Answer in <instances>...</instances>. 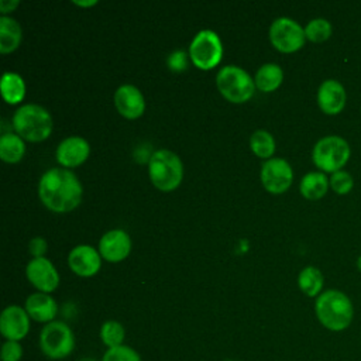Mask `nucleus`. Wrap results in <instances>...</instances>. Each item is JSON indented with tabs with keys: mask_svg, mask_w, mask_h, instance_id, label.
Masks as SVG:
<instances>
[{
	"mask_svg": "<svg viewBox=\"0 0 361 361\" xmlns=\"http://www.w3.org/2000/svg\"><path fill=\"white\" fill-rule=\"evenodd\" d=\"M1 96L8 104L20 103L25 96V82L16 72H6L0 82Z\"/></svg>",
	"mask_w": 361,
	"mask_h": 361,
	"instance_id": "22",
	"label": "nucleus"
},
{
	"mask_svg": "<svg viewBox=\"0 0 361 361\" xmlns=\"http://www.w3.org/2000/svg\"><path fill=\"white\" fill-rule=\"evenodd\" d=\"M20 4L18 0H0V11L3 16H6L8 11L14 10Z\"/></svg>",
	"mask_w": 361,
	"mask_h": 361,
	"instance_id": "33",
	"label": "nucleus"
},
{
	"mask_svg": "<svg viewBox=\"0 0 361 361\" xmlns=\"http://www.w3.org/2000/svg\"><path fill=\"white\" fill-rule=\"evenodd\" d=\"M30 252L34 258H38V257H44L45 251H47V241L42 238V237H34L31 241H30Z\"/></svg>",
	"mask_w": 361,
	"mask_h": 361,
	"instance_id": "32",
	"label": "nucleus"
},
{
	"mask_svg": "<svg viewBox=\"0 0 361 361\" xmlns=\"http://www.w3.org/2000/svg\"><path fill=\"white\" fill-rule=\"evenodd\" d=\"M168 66L172 71H183L188 66V58L183 51H175L168 56Z\"/></svg>",
	"mask_w": 361,
	"mask_h": 361,
	"instance_id": "31",
	"label": "nucleus"
},
{
	"mask_svg": "<svg viewBox=\"0 0 361 361\" xmlns=\"http://www.w3.org/2000/svg\"><path fill=\"white\" fill-rule=\"evenodd\" d=\"M23 354H24V350L20 341L6 340L0 350L1 361H20L23 358Z\"/></svg>",
	"mask_w": 361,
	"mask_h": 361,
	"instance_id": "30",
	"label": "nucleus"
},
{
	"mask_svg": "<svg viewBox=\"0 0 361 361\" xmlns=\"http://www.w3.org/2000/svg\"><path fill=\"white\" fill-rule=\"evenodd\" d=\"M114 104L126 118H137L145 110V99L141 90L130 83L121 85L114 92Z\"/></svg>",
	"mask_w": 361,
	"mask_h": 361,
	"instance_id": "16",
	"label": "nucleus"
},
{
	"mask_svg": "<svg viewBox=\"0 0 361 361\" xmlns=\"http://www.w3.org/2000/svg\"><path fill=\"white\" fill-rule=\"evenodd\" d=\"M330 188L329 178L322 171L307 172L299 183L300 195L307 200H319L322 199Z\"/></svg>",
	"mask_w": 361,
	"mask_h": 361,
	"instance_id": "19",
	"label": "nucleus"
},
{
	"mask_svg": "<svg viewBox=\"0 0 361 361\" xmlns=\"http://www.w3.org/2000/svg\"><path fill=\"white\" fill-rule=\"evenodd\" d=\"M79 361H99V360H96V358H93V357H83V358H80Z\"/></svg>",
	"mask_w": 361,
	"mask_h": 361,
	"instance_id": "36",
	"label": "nucleus"
},
{
	"mask_svg": "<svg viewBox=\"0 0 361 361\" xmlns=\"http://www.w3.org/2000/svg\"><path fill=\"white\" fill-rule=\"evenodd\" d=\"M82 183L78 176L65 168H51L42 173L38 183L41 202L54 212H71L82 200Z\"/></svg>",
	"mask_w": 361,
	"mask_h": 361,
	"instance_id": "1",
	"label": "nucleus"
},
{
	"mask_svg": "<svg viewBox=\"0 0 361 361\" xmlns=\"http://www.w3.org/2000/svg\"><path fill=\"white\" fill-rule=\"evenodd\" d=\"M329 183H330V188L334 193H337L340 196H344V195H348L353 190L354 178L350 172L341 169V171H337V172L330 175Z\"/></svg>",
	"mask_w": 361,
	"mask_h": 361,
	"instance_id": "28",
	"label": "nucleus"
},
{
	"mask_svg": "<svg viewBox=\"0 0 361 361\" xmlns=\"http://www.w3.org/2000/svg\"><path fill=\"white\" fill-rule=\"evenodd\" d=\"M25 152V144L18 134L6 133L0 137V158L4 162L16 164Z\"/></svg>",
	"mask_w": 361,
	"mask_h": 361,
	"instance_id": "24",
	"label": "nucleus"
},
{
	"mask_svg": "<svg viewBox=\"0 0 361 361\" xmlns=\"http://www.w3.org/2000/svg\"><path fill=\"white\" fill-rule=\"evenodd\" d=\"M126 338V329L117 320H106L100 327V340L107 348L123 345Z\"/></svg>",
	"mask_w": 361,
	"mask_h": 361,
	"instance_id": "25",
	"label": "nucleus"
},
{
	"mask_svg": "<svg viewBox=\"0 0 361 361\" xmlns=\"http://www.w3.org/2000/svg\"><path fill=\"white\" fill-rule=\"evenodd\" d=\"M28 281L38 289V292L49 293L59 285V274L54 264L45 257L32 258L25 268Z\"/></svg>",
	"mask_w": 361,
	"mask_h": 361,
	"instance_id": "12",
	"label": "nucleus"
},
{
	"mask_svg": "<svg viewBox=\"0 0 361 361\" xmlns=\"http://www.w3.org/2000/svg\"><path fill=\"white\" fill-rule=\"evenodd\" d=\"M261 180L268 192L283 193L292 185L293 169L283 158H269L261 166Z\"/></svg>",
	"mask_w": 361,
	"mask_h": 361,
	"instance_id": "10",
	"label": "nucleus"
},
{
	"mask_svg": "<svg viewBox=\"0 0 361 361\" xmlns=\"http://www.w3.org/2000/svg\"><path fill=\"white\" fill-rule=\"evenodd\" d=\"M73 4L87 7V6H94V4H97V0H86V1H80V0L78 1V0H73Z\"/></svg>",
	"mask_w": 361,
	"mask_h": 361,
	"instance_id": "34",
	"label": "nucleus"
},
{
	"mask_svg": "<svg viewBox=\"0 0 361 361\" xmlns=\"http://www.w3.org/2000/svg\"><path fill=\"white\" fill-rule=\"evenodd\" d=\"M39 348L49 360H63L75 348V334L65 322H49L39 333Z\"/></svg>",
	"mask_w": 361,
	"mask_h": 361,
	"instance_id": "7",
	"label": "nucleus"
},
{
	"mask_svg": "<svg viewBox=\"0 0 361 361\" xmlns=\"http://www.w3.org/2000/svg\"><path fill=\"white\" fill-rule=\"evenodd\" d=\"M355 267H357V269L361 272V255H358V258H357V261H355Z\"/></svg>",
	"mask_w": 361,
	"mask_h": 361,
	"instance_id": "35",
	"label": "nucleus"
},
{
	"mask_svg": "<svg viewBox=\"0 0 361 361\" xmlns=\"http://www.w3.org/2000/svg\"><path fill=\"white\" fill-rule=\"evenodd\" d=\"M89 154H90L89 142L79 135H71L59 142V145L56 147L55 157L62 166L73 168L85 162Z\"/></svg>",
	"mask_w": 361,
	"mask_h": 361,
	"instance_id": "17",
	"label": "nucleus"
},
{
	"mask_svg": "<svg viewBox=\"0 0 361 361\" xmlns=\"http://www.w3.org/2000/svg\"><path fill=\"white\" fill-rule=\"evenodd\" d=\"M299 289L309 298H317L323 292L324 278L319 268L309 265L305 267L298 275Z\"/></svg>",
	"mask_w": 361,
	"mask_h": 361,
	"instance_id": "23",
	"label": "nucleus"
},
{
	"mask_svg": "<svg viewBox=\"0 0 361 361\" xmlns=\"http://www.w3.org/2000/svg\"><path fill=\"white\" fill-rule=\"evenodd\" d=\"M250 147L259 158H269L275 151V140L267 130H257L250 137Z\"/></svg>",
	"mask_w": 361,
	"mask_h": 361,
	"instance_id": "26",
	"label": "nucleus"
},
{
	"mask_svg": "<svg viewBox=\"0 0 361 361\" xmlns=\"http://www.w3.org/2000/svg\"><path fill=\"white\" fill-rule=\"evenodd\" d=\"M24 309L27 310L30 319L38 323L47 324L55 320L58 305H56V300L49 293L35 292L27 298Z\"/></svg>",
	"mask_w": 361,
	"mask_h": 361,
	"instance_id": "18",
	"label": "nucleus"
},
{
	"mask_svg": "<svg viewBox=\"0 0 361 361\" xmlns=\"http://www.w3.org/2000/svg\"><path fill=\"white\" fill-rule=\"evenodd\" d=\"M271 44L281 52L289 54L305 45V28L289 17H278L269 27Z\"/></svg>",
	"mask_w": 361,
	"mask_h": 361,
	"instance_id": "9",
	"label": "nucleus"
},
{
	"mask_svg": "<svg viewBox=\"0 0 361 361\" xmlns=\"http://www.w3.org/2000/svg\"><path fill=\"white\" fill-rule=\"evenodd\" d=\"M13 127L16 133L28 141H42L52 131V117L48 110L39 104L27 103L20 106L13 114Z\"/></svg>",
	"mask_w": 361,
	"mask_h": 361,
	"instance_id": "3",
	"label": "nucleus"
},
{
	"mask_svg": "<svg viewBox=\"0 0 361 361\" xmlns=\"http://www.w3.org/2000/svg\"><path fill=\"white\" fill-rule=\"evenodd\" d=\"M69 268L79 276H93L102 265L100 252L92 245L80 244L71 250L68 255Z\"/></svg>",
	"mask_w": 361,
	"mask_h": 361,
	"instance_id": "15",
	"label": "nucleus"
},
{
	"mask_svg": "<svg viewBox=\"0 0 361 361\" xmlns=\"http://www.w3.org/2000/svg\"><path fill=\"white\" fill-rule=\"evenodd\" d=\"M130 250L131 238L121 228L107 231L99 241V252L109 262L123 261L130 254Z\"/></svg>",
	"mask_w": 361,
	"mask_h": 361,
	"instance_id": "14",
	"label": "nucleus"
},
{
	"mask_svg": "<svg viewBox=\"0 0 361 361\" xmlns=\"http://www.w3.org/2000/svg\"><path fill=\"white\" fill-rule=\"evenodd\" d=\"M333 34V25L329 20L326 18H313L310 20L306 27H305V35L306 39L314 42V44H320L327 41Z\"/></svg>",
	"mask_w": 361,
	"mask_h": 361,
	"instance_id": "27",
	"label": "nucleus"
},
{
	"mask_svg": "<svg viewBox=\"0 0 361 361\" xmlns=\"http://www.w3.org/2000/svg\"><path fill=\"white\" fill-rule=\"evenodd\" d=\"M30 331V316L27 310L18 305L4 307L0 314V333L6 340L20 341Z\"/></svg>",
	"mask_w": 361,
	"mask_h": 361,
	"instance_id": "11",
	"label": "nucleus"
},
{
	"mask_svg": "<svg viewBox=\"0 0 361 361\" xmlns=\"http://www.w3.org/2000/svg\"><path fill=\"white\" fill-rule=\"evenodd\" d=\"M319 109L327 116L340 114L347 103V92L337 79H326L320 83L316 96Z\"/></svg>",
	"mask_w": 361,
	"mask_h": 361,
	"instance_id": "13",
	"label": "nucleus"
},
{
	"mask_svg": "<svg viewBox=\"0 0 361 361\" xmlns=\"http://www.w3.org/2000/svg\"><path fill=\"white\" fill-rule=\"evenodd\" d=\"M23 38L21 25L8 16L0 17V52L8 54L14 51Z\"/></svg>",
	"mask_w": 361,
	"mask_h": 361,
	"instance_id": "20",
	"label": "nucleus"
},
{
	"mask_svg": "<svg viewBox=\"0 0 361 361\" xmlns=\"http://www.w3.org/2000/svg\"><path fill=\"white\" fill-rule=\"evenodd\" d=\"M283 80V71L278 63H264L254 76L255 87L261 92H274L276 90Z\"/></svg>",
	"mask_w": 361,
	"mask_h": 361,
	"instance_id": "21",
	"label": "nucleus"
},
{
	"mask_svg": "<svg viewBox=\"0 0 361 361\" xmlns=\"http://www.w3.org/2000/svg\"><path fill=\"white\" fill-rule=\"evenodd\" d=\"M314 313L324 329L340 333L351 326L354 305L343 290L327 289L316 298Z\"/></svg>",
	"mask_w": 361,
	"mask_h": 361,
	"instance_id": "2",
	"label": "nucleus"
},
{
	"mask_svg": "<svg viewBox=\"0 0 361 361\" xmlns=\"http://www.w3.org/2000/svg\"><path fill=\"white\" fill-rule=\"evenodd\" d=\"M351 157V148L347 140L340 135L322 137L312 149V161L317 169L324 173L341 171Z\"/></svg>",
	"mask_w": 361,
	"mask_h": 361,
	"instance_id": "5",
	"label": "nucleus"
},
{
	"mask_svg": "<svg viewBox=\"0 0 361 361\" xmlns=\"http://www.w3.org/2000/svg\"><path fill=\"white\" fill-rule=\"evenodd\" d=\"M223 55L220 37L212 30H200L192 39L189 56L195 66L203 71L214 68Z\"/></svg>",
	"mask_w": 361,
	"mask_h": 361,
	"instance_id": "8",
	"label": "nucleus"
},
{
	"mask_svg": "<svg viewBox=\"0 0 361 361\" xmlns=\"http://www.w3.org/2000/svg\"><path fill=\"white\" fill-rule=\"evenodd\" d=\"M100 361H141V357L133 347L123 344L118 347L107 348Z\"/></svg>",
	"mask_w": 361,
	"mask_h": 361,
	"instance_id": "29",
	"label": "nucleus"
},
{
	"mask_svg": "<svg viewBox=\"0 0 361 361\" xmlns=\"http://www.w3.org/2000/svg\"><path fill=\"white\" fill-rule=\"evenodd\" d=\"M148 175L155 188L162 192L176 189L183 178L180 158L169 149H157L148 161Z\"/></svg>",
	"mask_w": 361,
	"mask_h": 361,
	"instance_id": "4",
	"label": "nucleus"
},
{
	"mask_svg": "<svg viewBox=\"0 0 361 361\" xmlns=\"http://www.w3.org/2000/svg\"><path fill=\"white\" fill-rule=\"evenodd\" d=\"M216 85L220 93L233 103L247 102L255 90L254 79L245 69L235 65L220 68L216 75Z\"/></svg>",
	"mask_w": 361,
	"mask_h": 361,
	"instance_id": "6",
	"label": "nucleus"
}]
</instances>
